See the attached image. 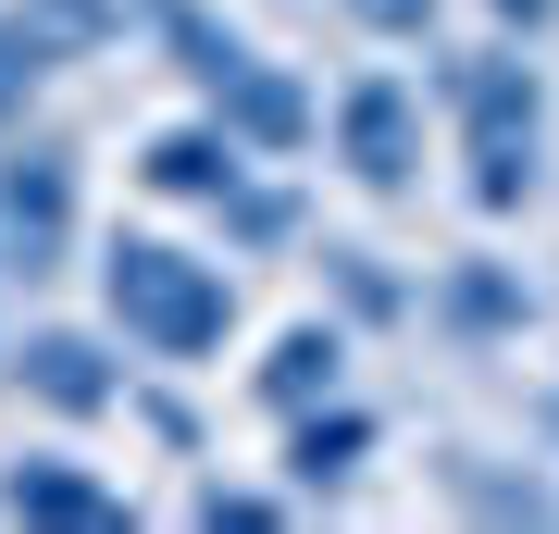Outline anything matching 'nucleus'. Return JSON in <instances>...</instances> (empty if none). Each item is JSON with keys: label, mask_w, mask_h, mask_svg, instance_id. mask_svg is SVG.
Returning <instances> with one entry per match:
<instances>
[{"label": "nucleus", "mask_w": 559, "mask_h": 534, "mask_svg": "<svg viewBox=\"0 0 559 534\" xmlns=\"http://www.w3.org/2000/svg\"><path fill=\"white\" fill-rule=\"evenodd\" d=\"M436 112L460 124V162H473V212H535L547 199V87L535 62L510 50H448L436 62Z\"/></svg>", "instance_id": "f257e3e1"}, {"label": "nucleus", "mask_w": 559, "mask_h": 534, "mask_svg": "<svg viewBox=\"0 0 559 534\" xmlns=\"http://www.w3.org/2000/svg\"><path fill=\"white\" fill-rule=\"evenodd\" d=\"M100 298H112V323L150 360H212L237 336V274L200 261V249H175V237H112L100 249Z\"/></svg>", "instance_id": "f03ea898"}, {"label": "nucleus", "mask_w": 559, "mask_h": 534, "mask_svg": "<svg viewBox=\"0 0 559 534\" xmlns=\"http://www.w3.org/2000/svg\"><path fill=\"white\" fill-rule=\"evenodd\" d=\"M323 150H336L373 199H411L423 187V87L385 75V62L336 75V99H323Z\"/></svg>", "instance_id": "7ed1b4c3"}, {"label": "nucleus", "mask_w": 559, "mask_h": 534, "mask_svg": "<svg viewBox=\"0 0 559 534\" xmlns=\"http://www.w3.org/2000/svg\"><path fill=\"white\" fill-rule=\"evenodd\" d=\"M200 99H212V124H224L249 162H286V150H311V138H323V99L286 75V62H261V50H237Z\"/></svg>", "instance_id": "20e7f679"}, {"label": "nucleus", "mask_w": 559, "mask_h": 534, "mask_svg": "<svg viewBox=\"0 0 559 534\" xmlns=\"http://www.w3.org/2000/svg\"><path fill=\"white\" fill-rule=\"evenodd\" d=\"M75 249V150H0V261L50 274Z\"/></svg>", "instance_id": "39448f33"}, {"label": "nucleus", "mask_w": 559, "mask_h": 534, "mask_svg": "<svg viewBox=\"0 0 559 534\" xmlns=\"http://www.w3.org/2000/svg\"><path fill=\"white\" fill-rule=\"evenodd\" d=\"M13 385L38 397V411H62V423H100V411H124V360L87 336V323H38V336L13 348Z\"/></svg>", "instance_id": "423d86ee"}, {"label": "nucleus", "mask_w": 559, "mask_h": 534, "mask_svg": "<svg viewBox=\"0 0 559 534\" xmlns=\"http://www.w3.org/2000/svg\"><path fill=\"white\" fill-rule=\"evenodd\" d=\"M423 311H436V336H460V348H510L522 323H535V286H522L510 261H448V274L423 286Z\"/></svg>", "instance_id": "0eeeda50"}, {"label": "nucleus", "mask_w": 559, "mask_h": 534, "mask_svg": "<svg viewBox=\"0 0 559 534\" xmlns=\"http://www.w3.org/2000/svg\"><path fill=\"white\" fill-rule=\"evenodd\" d=\"M336 385H348V323H336V311L286 323V336L249 360V397H261L274 423H286V411H311V397H336Z\"/></svg>", "instance_id": "6e6552de"}, {"label": "nucleus", "mask_w": 559, "mask_h": 534, "mask_svg": "<svg viewBox=\"0 0 559 534\" xmlns=\"http://www.w3.org/2000/svg\"><path fill=\"white\" fill-rule=\"evenodd\" d=\"M373 436H385V423L360 411L348 385H336V397H311V411H286V485H299V497H336L360 460H373Z\"/></svg>", "instance_id": "1a4fd4ad"}, {"label": "nucleus", "mask_w": 559, "mask_h": 534, "mask_svg": "<svg viewBox=\"0 0 559 534\" xmlns=\"http://www.w3.org/2000/svg\"><path fill=\"white\" fill-rule=\"evenodd\" d=\"M0 510H13V522H62V534L138 522V510H124V485H100L87 460H13V473H0Z\"/></svg>", "instance_id": "9d476101"}, {"label": "nucleus", "mask_w": 559, "mask_h": 534, "mask_svg": "<svg viewBox=\"0 0 559 534\" xmlns=\"http://www.w3.org/2000/svg\"><path fill=\"white\" fill-rule=\"evenodd\" d=\"M436 485H448V510H473V522H559V485L547 473H510L498 448H448Z\"/></svg>", "instance_id": "9b49d317"}, {"label": "nucleus", "mask_w": 559, "mask_h": 534, "mask_svg": "<svg viewBox=\"0 0 559 534\" xmlns=\"http://www.w3.org/2000/svg\"><path fill=\"white\" fill-rule=\"evenodd\" d=\"M237 175H249V150L224 138L212 112H200V124H162V138H150V187H162V199H200V212H212Z\"/></svg>", "instance_id": "f8f14e48"}, {"label": "nucleus", "mask_w": 559, "mask_h": 534, "mask_svg": "<svg viewBox=\"0 0 559 534\" xmlns=\"http://www.w3.org/2000/svg\"><path fill=\"white\" fill-rule=\"evenodd\" d=\"M311 261H323V286H336V323H373V336H385V323H411V311H423V298L385 274V249H360V237H323Z\"/></svg>", "instance_id": "ddd939ff"}, {"label": "nucleus", "mask_w": 559, "mask_h": 534, "mask_svg": "<svg viewBox=\"0 0 559 534\" xmlns=\"http://www.w3.org/2000/svg\"><path fill=\"white\" fill-rule=\"evenodd\" d=\"M212 237L237 249V261H274V249H299V187H274V175H237L212 199Z\"/></svg>", "instance_id": "4468645a"}, {"label": "nucleus", "mask_w": 559, "mask_h": 534, "mask_svg": "<svg viewBox=\"0 0 559 534\" xmlns=\"http://www.w3.org/2000/svg\"><path fill=\"white\" fill-rule=\"evenodd\" d=\"M50 62H62V50L38 38V13H0V124H13L25 99L50 87Z\"/></svg>", "instance_id": "2eb2a0df"}, {"label": "nucleus", "mask_w": 559, "mask_h": 534, "mask_svg": "<svg viewBox=\"0 0 559 534\" xmlns=\"http://www.w3.org/2000/svg\"><path fill=\"white\" fill-rule=\"evenodd\" d=\"M187 522L249 534V522H286V497H274V485H200V497H187Z\"/></svg>", "instance_id": "dca6fc26"}, {"label": "nucleus", "mask_w": 559, "mask_h": 534, "mask_svg": "<svg viewBox=\"0 0 559 534\" xmlns=\"http://www.w3.org/2000/svg\"><path fill=\"white\" fill-rule=\"evenodd\" d=\"M336 13L360 25V38H436V13H448V0H336Z\"/></svg>", "instance_id": "f3484780"}, {"label": "nucleus", "mask_w": 559, "mask_h": 534, "mask_svg": "<svg viewBox=\"0 0 559 534\" xmlns=\"http://www.w3.org/2000/svg\"><path fill=\"white\" fill-rule=\"evenodd\" d=\"M485 13H498L510 38H559V0H485Z\"/></svg>", "instance_id": "a211bd4d"}, {"label": "nucleus", "mask_w": 559, "mask_h": 534, "mask_svg": "<svg viewBox=\"0 0 559 534\" xmlns=\"http://www.w3.org/2000/svg\"><path fill=\"white\" fill-rule=\"evenodd\" d=\"M547 448H559V373H547Z\"/></svg>", "instance_id": "6ab92c4d"}]
</instances>
